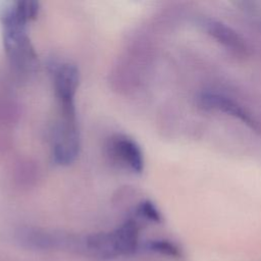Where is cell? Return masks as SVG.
Listing matches in <instances>:
<instances>
[{"label":"cell","instance_id":"cell-6","mask_svg":"<svg viewBox=\"0 0 261 261\" xmlns=\"http://www.w3.org/2000/svg\"><path fill=\"white\" fill-rule=\"evenodd\" d=\"M111 150L114 156L134 172L144 169V155L140 146L126 136H116L111 141Z\"/></svg>","mask_w":261,"mask_h":261},{"label":"cell","instance_id":"cell-8","mask_svg":"<svg viewBox=\"0 0 261 261\" xmlns=\"http://www.w3.org/2000/svg\"><path fill=\"white\" fill-rule=\"evenodd\" d=\"M154 248H156L158 251L169 256H173V257L180 256V251L178 250V248L175 245L168 242H156L154 244Z\"/></svg>","mask_w":261,"mask_h":261},{"label":"cell","instance_id":"cell-4","mask_svg":"<svg viewBox=\"0 0 261 261\" xmlns=\"http://www.w3.org/2000/svg\"><path fill=\"white\" fill-rule=\"evenodd\" d=\"M52 154L54 161L67 165L74 161L80 150V139L75 122L62 121L55 132Z\"/></svg>","mask_w":261,"mask_h":261},{"label":"cell","instance_id":"cell-5","mask_svg":"<svg viewBox=\"0 0 261 261\" xmlns=\"http://www.w3.org/2000/svg\"><path fill=\"white\" fill-rule=\"evenodd\" d=\"M200 25L212 39L228 50L238 54H244L247 51L245 40L226 23L215 18L202 17L200 19Z\"/></svg>","mask_w":261,"mask_h":261},{"label":"cell","instance_id":"cell-2","mask_svg":"<svg viewBox=\"0 0 261 261\" xmlns=\"http://www.w3.org/2000/svg\"><path fill=\"white\" fill-rule=\"evenodd\" d=\"M54 87L59 101L63 120L75 122L74 97L80 84L77 67L69 62H62L54 69Z\"/></svg>","mask_w":261,"mask_h":261},{"label":"cell","instance_id":"cell-7","mask_svg":"<svg viewBox=\"0 0 261 261\" xmlns=\"http://www.w3.org/2000/svg\"><path fill=\"white\" fill-rule=\"evenodd\" d=\"M139 210L142 215H144L146 218H148L152 221L159 222L161 220V214H160L159 210L150 201H145V202L141 203Z\"/></svg>","mask_w":261,"mask_h":261},{"label":"cell","instance_id":"cell-3","mask_svg":"<svg viewBox=\"0 0 261 261\" xmlns=\"http://www.w3.org/2000/svg\"><path fill=\"white\" fill-rule=\"evenodd\" d=\"M198 101L199 104L206 110L225 113L226 115L239 119L252 129L258 130L260 128L255 117L245 107L229 97L215 92H203L199 95Z\"/></svg>","mask_w":261,"mask_h":261},{"label":"cell","instance_id":"cell-1","mask_svg":"<svg viewBox=\"0 0 261 261\" xmlns=\"http://www.w3.org/2000/svg\"><path fill=\"white\" fill-rule=\"evenodd\" d=\"M0 21L3 43L11 63L22 71H32L37 65V55L27 35V21L17 11L15 1L0 3Z\"/></svg>","mask_w":261,"mask_h":261}]
</instances>
